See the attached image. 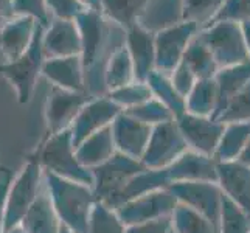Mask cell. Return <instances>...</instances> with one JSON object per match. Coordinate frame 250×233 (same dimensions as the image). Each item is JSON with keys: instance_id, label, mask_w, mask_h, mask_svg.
Here are the masks:
<instances>
[{"instance_id": "12", "label": "cell", "mask_w": 250, "mask_h": 233, "mask_svg": "<svg viewBox=\"0 0 250 233\" xmlns=\"http://www.w3.org/2000/svg\"><path fill=\"white\" fill-rule=\"evenodd\" d=\"M177 201L168 188L134 197L118 205L115 212L125 226L140 224L146 221H156L162 218H169L176 209Z\"/></svg>"}, {"instance_id": "50", "label": "cell", "mask_w": 250, "mask_h": 233, "mask_svg": "<svg viewBox=\"0 0 250 233\" xmlns=\"http://www.w3.org/2000/svg\"><path fill=\"white\" fill-rule=\"evenodd\" d=\"M0 174H5V176H10L11 174V169L8 168L6 165H3L2 162H0Z\"/></svg>"}, {"instance_id": "21", "label": "cell", "mask_w": 250, "mask_h": 233, "mask_svg": "<svg viewBox=\"0 0 250 233\" xmlns=\"http://www.w3.org/2000/svg\"><path fill=\"white\" fill-rule=\"evenodd\" d=\"M41 75L55 87L73 92H85L84 65L81 56L45 59Z\"/></svg>"}, {"instance_id": "14", "label": "cell", "mask_w": 250, "mask_h": 233, "mask_svg": "<svg viewBox=\"0 0 250 233\" xmlns=\"http://www.w3.org/2000/svg\"><path fill=\"white\" fill-rule=\"evenodd\" d=\"M176 123L188 145V149L213 157L226 125L221 123L219 120L197 117L188 112L176 118Z\"/></svg>"}, {"instance_id": "19", "label": "cell", "mask_w": 250, "mask_h": 233, "mask_svg": "<svg viewBox=\"0 0 250 233\" xmlns=\"http://www.w3.org/2000/svg\"><path fill=\"white\" fill-rule=\"evenodd\" d=\"M125 45L129 51L134 65L135 81L146 83L148 76L156 70V50H154V33L146 31L134 23L126 30Z\"/></svg>"}, {"instance_id": "49", "label": "cell", "mask_w": 250, "mask_h": 233, "mask_svg": "<svg viewBox=\"0 0 250 233\" xmlns=\"http://www.w3.org/2000/svg\"><path fill=\"white\" fill-rule=\"evenodd\" d=\"M84 5L85 10H93V11H100V0H80Z\"/></svg>"}, {"instance_id": "40", "label": "cell", "mask_w": 250, "mask_h": 233, "mask_svg": "<svg viewBox=\"0 0 250 233\" xmlns=\"http://www.w3.org/2000/svg\"><path fill=\"white\" fill-rule=\"evenodd\" d=\"M226 21L236 22V23L250 21V0H226L222 3L221 10L216 13V16L213 17V21L208 25L216 22H226Z\"/></svg>"}, {"instance_id": "9", "label": "cell", "mask_w": 250, "mask_h": 233, "mask_svg": "<svg viewBox=\"0 0 250 233\" xmlns=\"http://www.w3.org/2000/svg\"><path fill=\"white\" fill-rule=\"evenodd\" d=\"M90 98L87 92H73L51 85L44 107L45 132L42 139L70 127L75 117Z\"/></svg>"}, {"instance_id": "52", "label": "cell", "mask_w": 250, "mask_h": 233, "mask_svg": "<svg viewBox=\"0 0 250 233\" xmlns=\"http://www.w3.org/2000/svg\"><path fill=\"white\" fill-rule=\"evenodd\" d=\"M59 233H72V232L68 230V229H65V227L62 226V227H61V232H59Z\"/></svg>"}, {"instance_id": "2", "label": "cell", "mask_w": 250, "mask_h": 233, "mask_svg": "<svg viewBox=\"0 0 250 233\" xmlns=\"http://www.w3.org/2000/svg\"><path fill=\"white\" fill-rule=\"evenodd\" d=\"M44 184L61 224L72 233H87L89 216L97 204L92 187L44 171Z\"/></svg>"}, {"instance_id": "38", "label": "cell", "mask_w": 250, "mask_h": 233, "mask_svg": "<svg viewBox=\"0 0 250 233\" xmlns=\"http://www.w3.org/2000/svg\"><path fill=\"white\" fill-rule=\"evenodd\" d=\"M221 123H250V81L246 84L244 89H241L233 98L229 101L216 118Z\"/></svg>"}, {"instance_id": "37", "label": "cell", "mask_w": 250, "mask_h": 233, "mask_svg": "<svg viewBox=\"0 0 250 233\" xmlns=\"http://www.w3.org/2000/svg\"><path fill=\"white\" fill-rule=\"evenodd\" d=\"M106 95L122 110L132 109L135 106L142 105V103L148 101L149 98H152V93H151V89L148 87V84L139 83V81H134L120 89L107 92Z\"/></svg>"}, {"instance_id": "3", "label": "cell", "mask_w": 250, "mask_h": 233, "mask_svg": "<svg viewBox=\"0 0 250 233\" xmlns=\"http://www.w3.org/2000/svg\"><path fill=\"white\" fill-rule=\"evenodd\" d=\"M28 159L36 160L41 168L50 174L89 187L93 185L92 171L76 159L70 129L41 139L36 148L28 154Z\"/></svg>"}, {"instance_id": "6", "label": "cell", "mask_w": 250, "mask_h": 233, "mask_svg": "<svg viewBox=\"0 0 250 233\" xmlns=\"http://www.w3.org/2000/svg\"><path fill=\"white\" fill-rule=\"evenodd\" d=\"M143 169L145 167L140 160L115 152L103 165L90 169L93 176L92 190L97 196V201L104 202L110 209H114L115 199L122 193L125 185Z\"/></svg>"}, {"instance_id": "48", "label": "cell", "mask_w": 250, "mask_h": 233, "mask_svg": "<svg viewBox=\"0 0 250 233\" xmlns=\"http://www.w3.org/2000/svg\"><path fill=\"white\" fill-rule=\"evenodd\" d=\"M238 162H241L243 165L250 168V140L247 142V145H246V148L243 149V152H241Z\"/></svg>"}, {"instance_id": "10", "label": "cell", "mask_w": 250, "mask_h": 233, "mask_svg": "<svg viewBox=\"0 0 250 233\" xmlns=\"http://www.w3.org/2000/svg\"><path fill=\"white\" fill-rule=\"evenodd\" d=\"M179 204L204 214L214 226H219L224 193L216 182H176L168 187Z\"/></svg>"}, {"instance_id": "41", "label": "cell", "mask_w": 250, "mask_h": 233, "mask_svg": "<svg viewBox=\"0 0 250 233\" xmlns=\"http://www.w3.org/2000/svg\"><path fill=\"white\" fill-rule=\"evenodd\" d=\"M14 13L16 16H30L45 27L50 22L45 0H14Z\"/></svg>"}, {"instance_id": "39", "label": "cell", "mask_w": 250, "mask_h": 233, "mask_svg": "<svg viewBox=\"0 0 250 233\" xmlns=\"http://www.w3.org/2000/svg\"><path fill=\"white\" fill-rule=\"evenodd\" d=\"M123 112H126L127 115H131L132 118L139 120V122H142L145 125H149V126H157L160 123L174 120L171 112L154 97L149 98L148 101L142 103V105H139V106L123 110Z\"/></svg>"}, {"instance_id": "44", "label": "cell", "mask_w": 250, "mask_h": 233, "mask_svg": "<svg viewBox=\"0 0 250 233\" xmlns=\"http://www.w3.org/2000/svg\"><path fill=\"white\" fill-rule=\"evenodd\" d=\"M171 230V216L126 226V233H169Z\"/></svg>"}, {"instance_id": "25", "label": "cell", "mask_w": 250, "mask_h": 233, "mask_svg": "<svg viewBox=\"0 0 250 233\" xmlns=\"http://www.w3.org/2000/svg\"><path fill=\"white\" fill-rule=\"evenodd\" d=\"M214 81H216L218 87V107L213 118L216 120L221 115V112L229 105V101L241 89H244L246 84L250 81V61L244 64L219 68L218 73L214 75Z\"/></svg>"}, {"instance_id": "36", "label": "cell", "mask_w": 250, "mask_h": 233, "mask_svg": "<svg viewBox=\"0 0 250 233\" xmlns=\"http://www.w3.org/2000/svg\"><path fill=\"white\" fill-rule=\"evenodd\" d=\"M219 233H250V216L224 196L219 218Z\"/></svg>"}, {"instance_id": "27", "label": "cell", "mask_w": 250, "mask_h": 233, "mask_svg": "<svg viewBox=\"0 0 250 233\" xmlns=\"http://www.w3.org/2000/svg\"><path fill=\"white\" fill-rule=\"evenodd\" d=\"M182 63L193 72L196 80H208L214 78L219 67L213 59L211 51L207 47L204 39L201 38L199 31L194 34V38L189 41V44L184 53Z\"/></svg>"}, {"instance_id": "54", "label": "cell", "mask_w": 250, "mask_h": 233, "mask_svg": "<svg viewBox=\"0 0 250 233\" xmlns=\"http://www.w3.org/2000/svg\"><path fill=\"white\" fill-rule=\"evenodd\" d=\"M2 185H3V184H0V187H2Z\"/></svg>"}, {"instance_id": "26", "label": "cell", "mask_w": 250, "mask_h": 233, "mask_svg": "<svg viewBox=\"0 0 250 233\" xmlns=\"http://www.w3.org/2000/svg\"><path fill=\"white\" fill-rule=\"evenodd\" d=\"M169 185H171V180L168 177L167 168H162V169L145 168L125 185L122 193H120L115 199L114 210L126 201H131L134 197H139V196L148 194L152 191H159V190H165Z\"/></svg>"}, {"instance_id": "51", "label": "cell", "mask_w": 250, "mask_h": 233, "mask_svg": "<svg viewBox=\"0 0 250 233\" xmlns=\"http://www.w3.org/2000/svg\"><path fill=\"white\" fill-rule=\"evenodd\" d=\"M5 233H25V230H23L21 226H16V227H13V229H10V230H6Z\"/></svg>"}, {"instance_id": "35", "label": "cell", "mask_w": 250, "mask_h": 233, "mask_svg": "<svg viewBox=\"0 0 250 233\" xmlns=\"http://www.w3.org/2000/svg\"><path fill=\"white\" fill-rule=\"evenodd\" d=\"M87 233H126V226L114 209L97 201L89 216Z\"/></svg>"}, {"instance_id": "23", "label": "cell", "mask_w": 250, "mask_h": 233, "mask_svg": "<svg viewBox=\"0 0 250 233\" xmlns=\"http://www.w3.org/2000/svg\"><path fill=\"white\" fill-rule=\"evenodd\" d=\"M19 226L25 230V233H59L62 224L59 221L58 214L50 201L45 184L42 187L38 199L34 201L31 209L25 213Z\"/></svg>"}, {"instance_id": "24", "label": "cell", "mask_w": 250, "mask_h": 233, "mask_svg": "<svg viewBox=\"0 0 250 233\" xmlns=\"http://www.w3.org/2000/svg\"><path fill=\"white\" fill-rule=\"evenodd\" d=\"M117 152L114 137H112L110 126L95 132L93 135L87 137L75 148L76 159L80 160L83 167L87 169H93L104 162H107L112 155Z\"/></svg>"}, {"instance_id": "15", "label": "cell", "mask_w": 250, "mask_h": 233, "mask_svg": "<svg viewBox=\"0 0 250 233\" xmlns=\"http://www.w3.org/2000/svg\"><path fill=\"white\" fill-rule=\"evenodd\" d=\"M42 53L45 59L81 56V34L76 21L51 17L42 34Z\"/></svg>"}, {"instance_id": "20", "label": "cell", "mask_w": 250, "mask_h": 233, "mask_svg": "<svg viewBox=\"0 0 250 233\" xmlns=\"http://www.w3.org/2000/svg\"><path fill=\"white\" fill-rule=\"evenodd\" d=\"M222 193L250 216V168L241 162L218 163V182Z\"/></svg>"}, {"instance_id": "46", "label": "cell", "mask_w": 250, "mask_h": 233, "mask_svg": "<svg viewBox=\"0 0 250 233\" xmlns=\"http://www.w3.org/2000/svg\"><path fill=\"white\" fill-rule=\"evenodd\" d=\"M8 184L0 187V233H5L3 230V204H5V194H6Z\"/></svg>"}, {"instance_id": "32", "label": "cell", "mask_w": 250, "mask_h": 233, "mask_svg": "<svg viewBox=\"0 0 250 233\" xmlns=\"http://www.w3.org/2000/svg\"><path fill=\"white\" fill-rule=\"evenodd\" d=\"M171 227L174 233H219L218 227L204 214L179 202L171 213Z\"/></svg>"}, {"instance_id": "8", "label": "cell", "mask_w": 250, "mask_h": 233, "mask_svg": "<svg viewBox=\"0 0 250 233\" xmlns=\"http://www.w3.org/2000/svg\"><path fill=\"white\" fill-rule=\"evenodd\" d=\"M185 151H188V145L184 135L179 131L176 120H169L152 126L148 145L140 162L148 169H162L169 167Z\"/></svg>"}, {"instance_id": "42", "label": "cell", "mask_w": 250, "mask_h": 233, "mask_svg": "<svg viewBox=\"0 0 250 233\" xmlns=\"http://www.w3.org/2000/svg\"><path fill=\"white\" fill-rule=\"evenodd\" d=\"M48 14L58 19H75L85 8L80 0H45Z\"/></svg>"}, {"instance_id": "17", "label": "cell", "mask_w": 250, "mask_h": 233, "mask_svg": "<svg viewBox=\"0 0 250 233\" xmlns=\"http://www.w3.org/2000/svg\"><path fill=\"white\" fill-rule=\"evenodd\" d=\"M39 22L30 16H14L0 27V55L3 63H13L31 45Z\"/></svg>"}, {"instance_id": "13", "label": "cell", "mask_w": 250, "mask_h": 233, "mask_svg": "<svg viewBox=\"0 0 250 233\" xmlns=\"http://www.w3.org/2000/svg\"><path fill=\"white\" fill-rule=\"evenodd\" d=\"M120 112H122V109L107 95L92 97L78 112V115L75 117L72 126L68 127L70 129L72 142L75 148L87 139V137L110 126L112 122L118 117Z\"/></svg>"}, {"instance_id": "28", "label": "cell", "mask_w": 250, "mask_h": 233, "mask_svg": "<svg viewBox=\"0 0 250 233\" xmlns=\"http://www.w3.org/2000/svg\"><path fill=\"white\" fill-rule=\"evenodd\" d=\"M250 140V123H227L214 151L213 159L218 163L238 160Z\"/></svg>"}, {"instance_id": "7", "label": "cell", "mask_w": 250, "mask_h": 233, "mask_svg": "<svg viewBox=\"0 0 250 233\" xmlns=\"http://www.w3.org/2000/svg\"><path fill=\"white\" fill-rule=\"evenodd\" d=\"M201 38L211 51L219 68L244 64L250 61L246 41L236 22H216L199 30Z\"/></svg>"}, {"instance_id": "16", "label": "cell", "mask_w": 250, "mask_h": 233, "mask_svg": "<svg viewBox=\"0 0 250 233\" xmlns=\"http://www.w3.org/2000/svg\"><path fill=\"white\" fill-rule=\"evenodd\" d=\"M110 131L112 137H114L117 152L140 160L146 149V145H148L152 126L139 122V120L132 118L122 110L112 122Z\"/></svg>"}, {"instance_id": "43", "label": "cell", "mask_w": 250, "mask_h": 233, "mask_svg": "<svg viewBox=\"0 0 250 233\" xmlns=\"http://www.w3.org/2000/svg\"><path fill=\"white\" fill-rule=\"evenodd\" d=\"M169 78H171L172 85H174V89L177 90V93L182 98L188 97V93L191 92V89L194 87V84L197 81L196 76L193 75V72L189 70L184 63H180L174 68V72L169 75Z\"/></svg>"}, {"instance_id": "18", "label": "cell", "mask_w": 250, "mask_h": 233, "mask_svg": "<svg viewBox=\"0 0 250 233\" xmlns=\"http://www.w3.org/2000/svg\"><path fill=\"white\" fill-rule=\"evenodd\" d=\"M171 184L176 182H218V162L210 155L185 151L167 167Z\"/></svg>"}, {"instance_id": "33", "label": "cell", "mask_w": 250, "mask_h": 233, "mask_svg": "<svg viewBox=\"0 0 250 233\" xmlns=\"http://www.w3.org/2000/svg\"><path fill=\"white\" fill-rule=\"evenodd\" d=\"M142 5L143 0H100V13L126 31L135 23Z\"/></svg>"}, {"instance_id": "29", "label": "cell", "mask_w": 250, "mask_h": 233, "mask_svg": "<svg viewBox=\"0 0 250 233\" xmlns=\"http://www.w3.org/2000/svg\"><path fill=\"white\" fill-rule=\"evenodd\" d=\"M135 81L134 65L125 44L117 47L110 53L104 67V87L106 93L123 87Z\"/></svg>"}, {"instance_id": "31", "label": "cell", "mask_w": 250, "mask_h": 233, "mask_svg": "<svg viewBox=\"0 0 250 233\" xmlns=\"http://www.w3.org/2000/svg\"><path fill=\"white\" fill-rule=\"evenodd\" d=\"M146 84H148V87L151 89L152 97L159 100L162 105L171 112L174 120L179 118L180 115H184L187 112L185 98H182L177 93V90L174 89V85L171 83L169 75H165L159 70H154L148 76Z\"/></svg>"}, {"instance_id": "34", "label": "cell", "mask_w": 250, "mask_h": 233, "mask_svg": "<svg viewBox=\"0 0 250 233\" xmlns=\"http://www.w3.org/2000/svg\"><path fill=\"white\" fill-rule=\"evenodd\" d=\"M224 2L226 0H182V19L204 30L221 10Z\"/></svg>"}, {"instance_id": "53", "label": "cell", "mask_w": 250, "mask_h": 233, "mask_svg": "<svg viewBox=\"0 0 250 233\" xmlns=\"http://www.w3.org/2000/svg\"><path fill=\"white\" fill-rule=\"evenodd\" d=\"M169 233H174V232H172V230H171V232H169Z\"/></svg>"}, {"instance_id": "47", "label": "cell", "mask_w": 250, "mask_h": 233, "mask_svg": "<svg viewBox=\"0 0 250 233\" xmlns=\"http://www.w3.org/2000/svg\"><path fill=\"white\" fill-rule=\"evenodd\" d=\"M241 31H243V36H244V41H246V47H247V51L250 55V21L241 22Z\"/></svg>"}, {"instance_id": "30", "label": "cell", "mask_w": 250, "mask_h": 233, "mask_svg": "<svg viewBox=\"0 0 250 233\" xmlns=\"http://www.w3.org/2000/svg\"><path fill=\"white\" fill-rule=\"evenodd\" d=\"M185 107L191 115L214 117L218 107V87L214 78L196 81L194 87L185 98Z\"/></svg>"}, {"instance_id": "5", "label": "cell", "mask_w": 250, "mask_h": 233, "mask_svg": "<svg viewBox=\"0 0 250 233\" xmlns=\"http://www.w3.org/2000/svg\"><path fill=\"white\" fill-rule=\"evenodd\" d=\"M45 25L39 23L36 34H34L31 45L25 53L13 63L0 64V75L11 84L16 92V98L19 105H27L31 101L34 90H36L38 80L42 76V65H44V53H42V34Z\"/></svg>"}, {"instance_id": "22", "label": "cell", "mask_w": 250, "mask_h": 233, "mask_svg": "<svg viewBox=\"0 0 250 233\" xmlns=\"http://www.w3.org/2000/svg\"><path fill=\"white\" fill-rule=\"evenodd\" d=\"M182 22V0H143L135 19L137 25L154 34Z\"/></svg>"}, {"instance_id": "1", "label": "cell", "mask_w": 250, "mask_h": 233, "mask_svg": "<svg viewBox=\"0 0 250 233\" xmlns=\"http://www.w3.org/2000/svg\"><path fill=\"white\" fill-rule=\"evenodd\" d=\"M75 21L81 34V59L84 65L85 92L90 97H101L106 95L104 67L110 53L117 48H110L112 30L117 25L109 22L100 11L93 10H84L75 17Z\"/></svg>"}, {"instance_id": "11", "label": "cell", "mask_w": 250, "mask_h": 233, "mask_svg": "<svg viewBox=\"0 0 250 233\" xmlns=\"http://www.w3.org/2000/svg\"><path fill=\"white\" fill-rule=\"evenodd\" d=\"M199 28L194 23L182 22L174 27L162 30L154 34V50H156V70L171 75L182 63L189 41Z\"/></svg>"}, {"instance_id": "4", "label": "cell", "mask_w": 250, "mask_h": 233, "mask_svg": "<svg viewBox=\"0 0 250 233\" xmlns=\"http://www.w3.org/2000/svg\"><path fill=\"white\" fill-rule=\"evenodd\" d=\"M44 187V169L33 159L25 160L19 172L8 184L3 204V230L19 226Z\"/></svg>"}, {"instance_id": "45", "label": "cell", "mask_w": 250, "mask_h": 233, "mask_svg": "<svg viewBox=\"0 0 250 233\" xmlns=\"http://www.w3.org/2000/svg\"><path fill=\"white\" fill-rule=\"evenodd\" d=\"M14 16V0H0V21H10Z\"/></svg>"}]
</instances>
